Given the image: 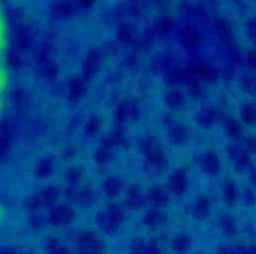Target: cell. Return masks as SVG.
I'll use <instances>...</instances> for the list:
<instances>
[{"label": "cell", "instance_id": "obj_1", "mask_svg": "<svg viewBox=\"0 0 256 254\" xmlns=\"http://www.w3.org/2000/svg\"><path fill=\"white\" fill-rule=\"evenodd\" d=\"M8 94V22L6 0H0V116Z\"/></svg>", "mask_w": 256, "mask_h": 254}, {"label": "cell", "instance_id": "obj_2", "mask_svg": "<svg viewBox=\"0 0 256 254\" xmlns=\"http://www.w3.org/2000/svg\"><path fill=\"white\" fill-rule=\"evenodd\" d=\"M10 2H16L20 6H42V4L52 2V0H10Z\"/></svg>", "mask_w": 256, "mask_h": 254}]
</instances>
